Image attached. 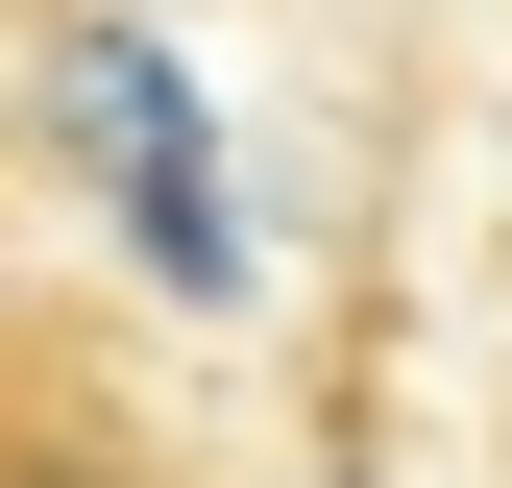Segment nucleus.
Masks as SVG:
<instances>
[{
    "instance_id": "obj_1",
    "label": "nucleus",
    "mask_w": 512,
    "mask_h": 488,
    "mask_svg": "<svg viewBox=\"0 0 512 488\" xmlns=\"http://www.w3.org/2000/svg\"><path fill=\"white\" fill-rule=\"evenodd\" d=\"M0 488H196V464H171L74 342H25V318H0Z\"/></svg>"
}]
</instances>
